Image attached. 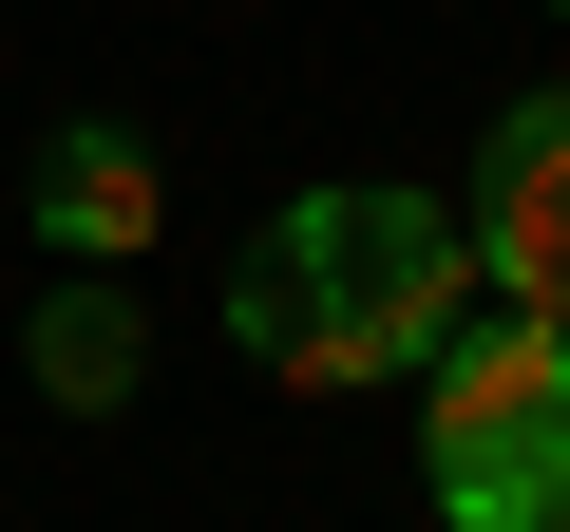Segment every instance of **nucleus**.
I'll return each mask as SVG.
<instances>
[{
    "label": "nucleus",
    "mask_w": 570,
    "mask_h": 532,
    "mask_svg": "<svg viewBox=\"0 0 570 532\" xmlns=\"http://www.w3.org/2000/svg\"><path fill=\"white\" fill-rule=\"evenodd\" d=\"M419 494L438 532H570V324L494 305L419 362Z\"/></svg>",
    "instance_id": "obj_1"
},
{
    "label": "nucleus",
    "mask_w": 570,
    "mask_h": 532,
    "mask_svg": "<svg viewBox=\"0 0 570 532\" xmlns=\"http://www.w3.org/2000/svg\"><path fill=\"white\" fill-rule=\"evenodd\" d=\"M266 247L305 266V305L343 324L362 400H381V381H419V362L475 324V228H456V190H400V171H362V190H285V209H266Z\"/></svg>",
    "instance_id": "obj_2"
},
{
    "label": "nucleus",
    "mask_w": 570,
    "mask_h": 532,
    "mask_svg": "<svg viewBox=\"0 0 570 532\" xmlns=\"http://www.w3.org/2000/svg\"><path fill=\"white\" fill-rule=\"evenodd\" d=\"M456 228H475V286L494 305H551L570 324V96H494Z\"/></svg>",
    "instance_id": "obj_3"
},
{
    "label": "nucleus",
    "mask_w": 570,
    "mask_h": 532,
    "mask_svg": "<svg viewBox=\"0 0 570 532\" xmlns=\"http://www.w3.org/2000/svg\"><path fill=\"white\" fill-rule=\"evenodd\" d=\"M20 228H39L58 266H134V247H171V171H153V134H134V115H58V134L20 152Z\"/></svg>",
    "instance_id": "obj_4"
},
{
    "label": "nucleus",
    "mask_w": 570,
    "mask_h": 532,
    "mask_svg": "<svg viewBox=\"0 0 570 532\" xmlns=\"http://www.w3.org/2000/svg\"><path fill=\"white\" fill-rule=\"evenodd\" d=\"M20 381H39L58 418H134V381H153V305H134V266H58V286L20 305Z\"/></svg>",
    "instance_id": "obj_5"
},
{
    "label": "nucleus",
    "mask_w": 570,
    "mask_h": 532,
    "mask_svg": "<svg viewBox=\"0 0 570 532\" xmlns=\"http://www.w3.org/2000/svg\"><path fill=\"white\" fill-rule=\"evenodd\" d=\"M228 343H247L266 381H305V400H362V362H343V324L305 305V266H285V247H228Z\"/></svg>",
    "instance_id": "obj_6"
},
{
    "label": "nucleus",
    "mask_w": 570,
    "mask_h": 532,
    "mask_svg": "<svg viewBox=\"0 0 570 532\" xmlns=\"http://www.w3.org/2000/svg\"><path fill=\"white\" fill-rule=\"evenodd\" d=\"M532 20H570V0H532Z\"/></svg>",
    "instance_id": "obj_7"
}]
</instances>
